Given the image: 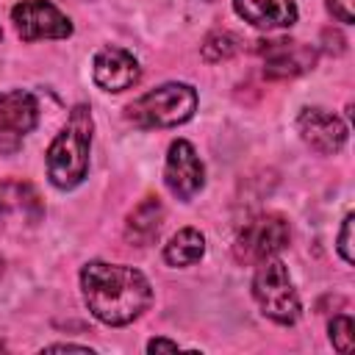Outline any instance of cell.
Masks as SVG:
<instances>
[{
	"mask_svg": "<svg viewBox=\"0 0 355 355\" xmlns=\"http://www.w3.org/2000/svg\"><path fill=\"white\" fill-rule=\"evenodd\" d=\"M80 288L89 311L114 327L139 319L153 302V288L139 269L105 261H92L83 266Z\"/></svg>",
	"mask_w": 355,
	"mask_h": 355,
	"instance_id": "obj_1",
	"label": "cell"
},
{
	"mask_svg": "<svg viewBox=\"0 0 355 355\" xmlns=\"http://www.w3.org/2000/svg\"><path fill=\"white\" fill-rule=\"evenodd\" d=\"M330 341L338 352H352V316H333L330 322Z\"/></svg>",
	"mask_w": 355,
	"mask_h": 355,
	"instance_id": "obj_17",
	"label": "cell"
},
{
	"mask_svg": "<svg viewBox=\"0 0 355 355\" xmlns=\"http://www.w3.org/2000/svg\"><path fill=\"white\" fill-rule=\"evenodd\" d=\"M233 8L255 28H288L297 19L294 0H233Z\"/></svg>",
	"mask_w": 355,
	"mask_h": 355,
	"instance_id": "obj_12",
	"label": "cell"
},
{
	"mask_svg": "<svg viewBox=\"0 0 355 355\" xmlns=\"http://www.w3.org/2000/svg\"><path fill=\"white\" fill-rule=\"evenodd\" d=\"M92 111L75 105L64 130L53 139L47 150V175L58 189H75L89 172V147H92Z\"/></svg>",
	"mask_w": 355,
	"mask_h": 355,
	"instance_id": "obj_2",
	"label": "cell"
},
{
	"mask_svg": "<svg viewBox=\"0 0 355 355\" xmlns=\"http://www.w3.org/2000/svg\"><path fill=\"white\" fill-rule=\"evenodd\" d=\"M19 214L28 222L42 219V197L28 180H0V219Z\"/></svg>",
	"mask_w": 355,
	"mask_h": 355,
	"instance_id": "obj_14",
	"label": "cell"
},
{
	"mask_svg": "<svg viewBox=\"0 0 355 355\" xmlns=\"http://www.w3.org/2000/svg\"><path fill=\"white\" fill-rule=\"evenodd\" d=\"M11 19L17 33L25 42L36 39H67L72 33V22L47 0H22L11 8Z\"/></svg>",
	"mask_w": 355,
	"mask_h": 355,
	"instance_id": "obj_7",
	"label": "cell"
},
{
	"mask_svg": "<svg viewBox=\"0 0 355 355\" xmlns=\"http://www.w3.org/2000/svg\"><path fill=\"white\" fill-rule=\"evenodd\" d=\"M297 130H300L302 141L322 155L338 153L347 141V125L324 108H305L297 119Z\"/></svg>",
	"mask_w": 355,
	"mask_h": 355,
	"instance_id": "obj_10",
	"label": "cell"
},
{
	"mask_svg": "<svg viewBox=\"0 0 355 355\" xmlns=\"http://www.w3.org/2000/svg\"><path fill=\"white\" fill-rule=\"evenodd\" d=\"M39 105L31 92L14 89L0 94V155H11L22 147V139L36 128Z\"/></svg>",
	"mask_w": 355,
	"mask_h": 355,
	"instance_id": "obj_6",
	"label": "cell"
},
{
	"mask_svg": "<svg viewBox=\"0 0 355 355\" xmlns=\"http://www.w3.org/2000/svg\"><path fill=\"white\" fill-rule=\"evenodd\" d=\"M338 252L347 263L355 261V255H352V214L344 216V225H341V233H338Z\"/></svg>",
	"mask_w": 355,
	"mask_h": 355,
	"instance_id": "obj_18",
	"label": "cell"
},
{
	"mask_svg": "<svg viewBox=\"0 0 355 355\" xmlns=\"http://www.w3.org/2000/svg\"><path fill=\"white\" fill-rule=\"evenodd\" d=\"M252 297L261 305V311L277 324H294L300 316V297L291 286V277L283 261H275V258L261 261L252 277Z\"/></svg>",
	"mask_w": 355,
	"mask_h": 355,
	"instance_id": "obj_4",
	"label": "cell"
},
{
	"mask_svg": "<svg viewBox=\"0 0 355 355\" xmlns=\"http://www.w3.org/2000/svg\"><path fill=\"white\" fill-rule=\"evenodd\" d=\"M258 55L263 58V75L269 80H291L316 64V50L291 42V39H272V42H258Z\"/></svg>",
	"mask_w": 355,
	"mask_h": 355,
	"instance_id": "obj_8",
	"label": "cell"
},
{
	"mask_svg": "<svg viewBox=\"0 0 355 355\" xmlns=\"http://www.w3.org/2000/svg\"><path fill=\"white\" fill-rule=\"evenodd\" d=\"M288 239L291 230L280 214H261L239 230L233 252L239 263H261L266 258H275L283 247H288Z\"/></svg>",
	"mask_w": 355,
	"mask_h": 355,
	"instance_id": "obj_5",
	"label": "cell"
},
{
	"mask_svg": "<svg viewBox=\"0 0 355 355\" xmlns=\"http://www.w3.org/2000/svg\"><path fill=\"white\" fill-rule=\"evenodd\" d=\"M352 6H355V0H327V11L344 25H349L355 19V8Z\"/></svg>",
	"mask_w": 355,
	"mask_h": 355,
	"instance_id": "obj_19",
	"label": "cell"
},
{
	"mask_svg": "<svg viewBox=\"0 0 355 355\" xmlns=\"http://www.w3.org/2000/svg\"><path fill=\"white\" fill-rule=\"evenodd\" d=\"M197 94L186 83H164L128 105V119L139 128H172L191 119Z\"/></svg>",
	"mask_w": 355,
	"mask_h": 355,
	"instance_id": "obj_3",
	"label": "cell"
},
{
	"mask_svg": "<svg viewBox=\"0 0 355 355\" xmlns=\"http://www.w3.org/2000/svg\"><path fill=\"white\" fill-rule=\"evenodd\" d=\"M44 349H47V352H58V349H61V352H64V349H78V352H92V349H89L86 344H50V347H44Z\"/></svg>",
	"mask_w": 355,
	"mask_h": 355,
	"instance_id": "obj_21",
	"label": "cell"
},
{
	"mask_svg": "<svg viewBox=\"0 0 355 355\" xmlns=\"http://www.w3.org/2000/svg\"><path fill=\"white\" fill-rule=\"evenodd\" d=\"M202 252H205L202 233L197 227H183L164 247V261L169 266H189V263H197L202 258Z\"/></svg>",
	"mask_w": 355,
	"mask_h": 355,
	"instance_id": "obj_15",
	"label": "cell"
},
{
	"mask_svg": "<svg viewBox=\"0 0 355 355\" xmlns=\"http://www.w3.org/2000/svg\"><path fill=\"white\" fill-rule=\"evenodd\" d=\"M161 225H164V205L158 197H144L130 214H128V222H125V239L136 247H147L158 239L161 233Z\"/></svg>",
	"mask_w": 355,
	"mask_h": 355,
	"instance_id": "obj_13",
	"label": "cell"
},
{
	"mask_svg": "<svg viewBox=\"0 0 355 355\" xmlns=\"http://www.w3.org/2000/svg\"><path fill=\"white\" fill-rule=\"evenodd\" d=\"M241 47V39L233 33V31H214L205 42H202V58L208 64H216V61H227L230 55H236Z\"/></svg>",
	"mask_w": 355,
	"mask_h": 355,
	"instance_id": "obj_16",
	"label": "cell"
},
{
	"mask_svg": "<svg viewBox=\"0 0 355 355\" xmlns=\"http://www.w3.org/2000/svg\"><path fill=\"white\" fill-rule=\"evenodd\" d=\"M0 275H3V261H0Z\"/></svg>",
	"mask_w": 355,
	"mask_h": 355,
	"instance_id": "obj_22",
	"label": "cell"
},
{
	"mask_svg": "<svg viewBox=\"0 0 355 355\" xmlns=\"http://www.w3.org/2000/svg\"><path fill=\"white\" fill-rule=\"evenodd\" d=\"M164 180H166V189H169L178 200H191V197L202 189V183H205V169H202V161H200V155L194 153V147H191L189 141L178 139V141L169 144Z\"/></svg>",
	"mask_w": 355,
	"mask_h": 355,
	"instance_id": "obj_9",
	"label": "cell"
},
{
	"mask_svg": "<svg viewBox=\"0 0 355 355\" xmlns=\"http://www.w3.org/2000/svg\"><path fill=\"white\" fill-rule=\"evenodd\" d=\"M139 61L122 47H103L94 55V83L105 92H125L139 80Z\"/></svg>",
	"mask_w": 355,
	"mask_h": 355,
	"instance_id": "obj_11",
	"label": "cell"
},
{
	"mask_svg": "<svg viewBox=\"0 0 355 355\" xmlns=\"http://www.w3.org/2000/svg\"><path fill=\"white\" fill-rule=\"evenodd\" d=\"M180 344L178 341H169V338H153L147 344V352H178Z\"/></svg>",
	"mask_w": 355,
	"mask_h": 355,
	"instance_id": "obj_20",
	"label": "cell"
}]
</instances>
